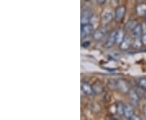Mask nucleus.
Returning <instances> with one entry per match:
<instances>
[{
	"label": "nucleus",
	"mask_w": 146,
	"mask_h": 120,
	"mask_svg": "<svg viewBox=\"0 0 146 120\" xmlns=\"http://www.w3.org/2000/svg\"><path fill=\"white\" fill-rule=\"evenodd\" d=\"M94 32V25L88 23L81 25V29H80V34H81V39L86 38L89 37L90 35H93Z\"/></svg>",
	"instance_id": "1"
},
{
	"label": "nucleus",
	"mask_w": 146,
	"mask_h": 120,
	"mask_svg": "<svg viewBox=\"0 0 146 120\" xmlns=\"http://www.w3.org/2000/svg\"><path fill=\"white\" fill-rule=\"evenodd\" d=\"M126 13V7L124 5L119 6L115 11V15L114 18L116 22H120L123 21V19L124 18V15Z\"/></svg>",
	"instance_id": "2"
},
{
	"label": "nucleus",
	"mask_w": 146,
	"mask_h": 120,
	"mask_svg": "<svg viewBox=\"0 0 146 120\" xmlns=\"http://www.w3.org/2000/svg\"><path fill=\"white\" fill-rule=\"evenodd\" d=\"M128 97L131 101V104L133 106H137L140 102V95L135 89H130L128 92Z\"/></svg>",
	"instance_id": "3"
},
{
	"label": "nucleus",
	"mask_w": 146,
	"mask_h": 120,
	"mask_svg": "<svg viewBox=\"0 0 146 120\" xmlns=\"http://www.w3.org/2000/svg\"><path fill=\"white\" fill-rule=\"evenodd\" d=\"M93 12L92 11L87 8L82 11L81 13V25H84V24H88L90 22V21L93 19Z\"/></svg>",
	"instance_id": "4"
},
{
	"label": "nucleus",
	"mask_w": 146,
	"mask_h": 120,
	"mask_svg": "<svg viewBox=\"0 0 146 120\" xmlns=\"http://www.w3.org/2000/svg\"><path fill=\"white\" fill-rule=\"evenodd\" d=\"M117 88L123 93H128L130 91V85L125 80H117Z\"/></svg>",
	"instance_id": "5"
},
{
	"label": "nucleus",
	"mask_w": 146,
	"mask_h": 120,
	"mask_svg": "<svg viewBox=\"0 0 146 120\" xmlns=\"http://www.w3.org/2000/svg\"><path fill=\"white\" fill-rule=\"evenodd\" d=\"M106 34V28L105 27H100L97 30H95L93 33V37L95 41H101Z\"/></svg>",
	"instance_id": "6"
},
{
	"label": "nucleus",
	"mask_w": 146,
	"mask_h": 120,
	"mask_svg": "<svg viewBox=\"0 0 146 120\" xmlns=\"http://www.w3.org/2000/svg\"><path fill=\"white\" fill-rule=\"evenodd\" d=\"M81 91H82L83 93L87 95V96H91L93 94H95L92 85H90L86 81H82V83H81Z\"/></svg>",
	"instance_id": "7"
},
{
	"label": "nucleus",
	"mask_w": 146,
	"mask_h": 120,
	"mask_svg": "<svg viewBox=\"0 0 146 120\" xmlns=\"http://www.w3.org/2000/svg\"><path fill=\"white\" fill-rule=\"evenodd\" d=\"M116 33H117V30H114L110 34L109 37H107V40L105 43L106 48H110L116 43Z\"/></svg>",
	"instance_id": "8"
},
{
	"label": "nucleus",
	"mask_w": 146,
	"mask_h": 120,
	"mask_svg": "<svg viewBox=\"0 0 146 120\" xmlns=\"http://www.w3.org/2000/svg\"><path fill=\"white\" fill-rule=\"evenodd\" d=\"M135 115V111L133 105H124V110H123V115L125 116L127 119H131L132 116Z\"/></svg>",
	"instance_id": "9"
},
{
	"label": "nucleus",
	"mask_w": 146,
	"mask_h": 120,
	"mask_svg": "<svg viewBox=\"0 0 146 120\" xmlns=\"http://www.w3.org/2000/svg\"><path fill=\"white\" fill-rule=\"evenodd\" d=\"M131 45H132V42H131V37H128V36H125V37H124V39L123 40L122 43L119 45V46L120 48H121V50H128V49L130 48Z\"/></svg>",
	"instance_id": "10"
},
{
	"label": "nucleus",
	"mask_w": 146,
	"mask_h": 120,
	"mask_svg": "<svg viewBox=\"0 0 146 120\" xmlns=\"http://www.w3.org/2000/svg\"><path fill=\"white\" fill-rule=\"evenodd\" d=\"M136 12L139 16H146V4L140 3L136 7Z\"/></svg>",
	"instance_id": "11"
},
{
	"label": "nucleus",
	"mask_w": 146,
	"mask_h": 120,
	"mask_svg": "<svg viewBox=\"0 0 146 120\" xmlns=\"http://www.w3.org/2000/svg\"><path fill=\"white\" fill-rule=\"evenodd\" d=\"M139 25V23L135 20L128 21L124 26V30L127 32H132V30Z\"/></svg>",
	"instance_id": "12"
},
{
	"label": "nucleus",
	"mask_w": 146,
	"mask_h": 120,
	"mask_svg": "<svg viewBox=\"0 0 146 120\" xmlns=\"http://www.w3.org/2000/svg\"><path fill=\"white\" fill-rule=\"evenodd\" d=\"M131 34H132V37H133L134 39H136V38H141V36H142V26H141V25L139 24V25L132 30Z\"/></svg>",
	"instance_id": "13"
},
{
	"label": "nucleus",
	"mask_w": 146,
	"mask_h": 120,
	"mask_svg": "<svg viewBox=\"0 0 146 120\" xmlns=\"http://www.w3.org/2000/svg\"><path fill=\"white\" fill-rule=\"evenodd\" d=\"M93 87V89L94 91V93L95 94H100L102 93L104 90V88H103V85L102 84L101 82L99 81H96L95 83L92 85Z\"/></svg>",
	"instance_id": "14"
},
{
	"label": "nucleus",
	"mask_w": 146,
	"mask_h": 120,
	"mask_svg": "<svg viewBox=\"0 0 146 120\" xmlns=\"http://www.w3.org/2000/svg\"><path fill=\"white\" fill-rule=\"evenodd\" d=\"M125 30H123V29H119L117 30V33H116V44L118 45H120L123 40L124 39L125 37V32H124Z\"/></svg>",
	"instance_id": "15"
},
{
	"label": "nucleus",
	"mask_w": 146,
	"mask_h": 120,
	"mask_svg": "<svg viewBox=\"0 0 146 120\" xmlns=\"http://www.w3.org/2000/svg\"><path fill=\"white\" fill-rule=\"evenodd\" d=\"M113 18H114V16L112 15V13H110V12H106L103 14V16L102 17V22L104 23L105 25H106V24H109L111 22V21L113 20Z\"/></svg>",
	"instance_id": "16"
},
{
	"label": "nucleus",
	"mask_w": 146,
	"mask_h": 120,
	"mask_svg": "<svg viewBox=\"0 0 146 120\" xmlns=\"http://www.w3.org/2000/svg\"><path fill=\"white\" fill-rule=\"evenodd\" d=\"M123 110H124V105L122 102H118L116 105V111H117V115L119 116H123Z\"/></svg>",
	"instance_id": "17"
},
{
	"label": "nucleus",
	"mask_w": 146,
	"mask_h": 120,
	"mask_svg": "<svg viewBox=\"0 0 146 120\" xmlns=\"http://www.w3.org/2000/svg\"><path fill=\"white\" fill-rule=\"evenodd\" d=\"M138 84L141 89L146 91V78H141L138 80Z\"/></svg>",
	"instance_id": "18"
},
{
	"label": "nucleus",
	"mask_w": 146,
	"mask_h": 120,
	"mask_svg": "<svg viewBox=\"0 0 146 120\" xmlns=\"http://www.w3.org/2000/svg\"><path fill=\"white\" fill-rule=\"evenodd\" d=\"M141 42H142V44H143L144 46H146V32L142 33V36H141Z\"/></svg>",
	"instance_id": "19"
},
{
	"label": "nucleus",
	"mask_w": 146,
	"mask_h": 120,
	"mask_svg": "<svg viewBox=\"0 0 146 120\" xmlns=\"http://www.w3.org/2000/svg\"><path fill=\"white\" fill-rule=\"evenodd\" d=\"M106 0H96V2H97L98 4H104L105 3H106Z\"/></svg>",
	"instance_id": "20"
},
{
	"label": "nucleus",
	"mask_w": 146,
	"mask_h": 120,
	"mask_svg": "<svg viewBox=\"0 0 146 120\" xmlns=\"http://www.w3.org/2000/svg\"><path fill=\"white\" fill-rule=\"evenodd\" d=\"M143 113H144V115H145L146 119V104L143 106Z\"/></svg>",
	"instance_id": "21"
},
{
	"label": "nucleus",
	"mask_w": 146,
	"mask_h": 120,
	"mask_svg": "<svg viewBox=\"0 0 146 120\" xmlns=\"http://www.w3.org/2000/svg\"><path fill=\"white\" fill-rule=\"evenodd\" d=\"M114 1H115V3H119V0H114Z\"/></svg>",
	"instance_id": "22"
},
{
	"label": "nucleus",
	"mask_w": 146,
	"mask_h": 120,
	"mask_svg": "<svg viewBox=\"0 0 146 120\" xmlns=\"http://www.w3.org/2000/svg\"><path fill=\"white\" fill-rule=\"evenodd\" d=\"M136 1H138V2H141V1H143V0H136Z\"/></svg>",
	"instance_id": "23"
},
{
	"label": "nucleus",
	"mask_w": 146,
	"mask_h": 120,
	"mask_svg": "<svg viewBox=\"0 0 146 120\" xmlns=\"http://www.w3.org/2000/svg\"><path fill=\"white\" fill-rule=\"evenodd\" d=\"M145 24H146V16H145Z\"/></svg>",
	"instance_id": "24"
}]
</instances>
